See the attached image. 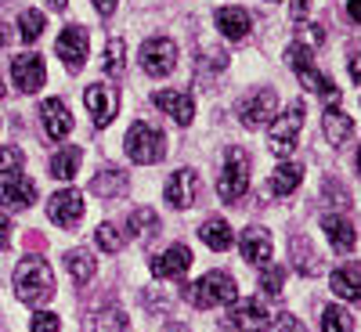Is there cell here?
I'll use <instances>...</instances> for the list:
<instances>
[{"label":"cell","mask_w":361,"mask_h":332,"mask_svg":"<svg viewBox=\"0 0 361 332\" xmlns=\"http://www.w3.org/2000/svg\"><path fill=\"white\" fill-rule=\"evenodd\" d=\"M66 267H69V275H73L76 285H87L90 278L98 275V264H94V257H90L87 250H69L66 253Z\"/></svg>","instance_id":"28"},{"label":"cell","mask_w":361,"mask_h":332,"mask_svg":"<svg viewBox=\"0 0 361 332\" xmlns=\"http://www.w3.org/2000/svg\"><path fill=\"white\" fill-rule=\"evenodd\" d=\"M300 127H304V102H293L282 116L271 119V134H267V148L279 159H289V152L296 148Z\"/></svg>","instance_id":"4"},{"label":"cell","mask_w":361,"mask_h":332,"mask_svg":"<svg viewBox=\"0 0 361 332\" xmlns=\"http://www.w3.org/2000/svg\"><path fill=\"white\" fill-rule=\"evenodd\" d=\"M123 192H127V173L123 170H102L90 180V195H98V199H116Z\"/></svg>","instance_id":"27"},{"label":"cell","mask_w":361,"mask_h":332,"mask_svg":"<svg viewBox=\"0 0 361 332\" xmlns=\"http://www.w3.org/2000/svg\"><path fill=\"white\" fill-rule=\"evenodd\" d=\"M250 188V156H246V148H228V156H224V173L217 180V195L224 202H238L246 195Z\"/></svg>","instance_id":"5"},{"label":"cell","mask_w":361,"mask_h":332,"mask_svg":"<svg viewBox=\"0 0 361 332\" xmlns=\"http://www.w3.org/2000/svg\"><path fill=\"white\" fill-rule=\"evenodd\" d=\"M322 130H325V141L333 148H343L354 137V119L340 105H333V109H325V116H322Z\"/></svg>","instance_id":"19"},{"label":"cell","mask_w":361,"mask_h":332,"mask_svg":"<svg viewBox=\"0 0 361 332\" xmlns=\"http://www.w3.org/2000/svg\"><path fill=\"white\" fill-rule=\"evenodd\" d=\"M15 293H18L22 304H33V307L47 304V300L54 296V271H51V264L40 260V257H25L15 267Z\"/></svg>","instance_id":"1"},{"label":"cell","mask_w":361,"mask_h":332,"mask_svg":"<svg viewBox=\"0 0 361 332\" xmlns=\"http://www.w3.org/2000/svg\"><path fill=\"white\" fill-rule=\"evenodd\" d=\"M206 69H209V73H221V69H228V54H224L221 47H206V58L199 54V76H202Z\"/></svg>","instance_id":"38"},{"label":"cell","mask_w":361,"mask_h":332,"mask_svg":"<svg viewBox=\"0 0 361 332\" xmlns=\"http://www.w3.org/2000/svg\"><path fill=\"white\" fill-rule=\"evenodd\" d=\"M188 267H192V250L180 246V242H173L170 250H163V253L152 260V275H156V278H180Z\"/></svg>","instance_id":"17"},{"label":"cell","mask_w":361,"mask_h":332,"mask_svg":"<svg viewBox=\"0 0 361 332\" xmlns=\"http://www.w3.org/2000/svg\"><path fill=\"white\" fill-rule=\"evenodd\" d=\"M127 325H130V318L119 307H102V311L90 314V328L94 332H123Z\"/></svg>","instance_id":"31"},{"label":"cell","mask_w":361,"mask_h":332,"mask_svg":"<svg viewBox=\"0 0 361 332\" xmlns=\"http://www.w3.org/2000/svg\"><path fill=\"white\" fill-rule=\"evenodd\" d=\"M329 289H333L340 300H350V304H361V267L354 260H347L343 267L333 271L329 278Z\"/></svg>","instance_id":"20"},{"label":"cell","mask_w":361,"mask_h":332,"mask_svg":"<svg viewBox=\"0 0 361 332\" xmlns=\"http://www.w3.org/2000/svg\"><path fill=\"white\" fill-rule=\"evenodd\" d=\"M0 202H4V209H25V206H33L37 202V185L29 177H8V185H4V192H0Z\"/></svg>","instance_id":"23"},{"label":"cell","mask_w":361,"mask_h":332,"mask_svg":"<svg viewBox=\"0 0 361 332\" xmlns=\"http://www.w3.org/2000/svg\"><path fill=\"white\" fill-rule=\"evenodd\" d=\"M127 228L137 238H156L159 235V214H156V209H148V206H137L130 214V221H127Z\"/></svg>","instance_id":"30"},{"label":"cell","mask_w":361,"mask_h":332,"mask_svg":"<svg viewBox=\"0 0 361 332\" xmlns=\"http://www.w3.org/2000/svg\"><path fill=\"white\" fill-rule=\"evenodd\" d=\"M228 325L238 332H264V328H271V311L260 296H250V300L235 296L228 304Z\"/></svg>","instance_id":"8"},{"label":"cell","mask_w":361,"mask_h":332,"mask_svg":"<svg viewBox=\"0 0 361 332\" xmlns=\"http://www.w3.org/2000/svg\"><path fill=\"white\" fill-rule=\"evenodd\" d=\"M127 156L134 159V163H141V166H148V163H159L163 156H166V137H163V130H156V127H148V123H134L130 130H127Z\"/></svg>","instance_id":"6"},{"label":"cell","mask_w":361,"mask_h":332,"mask_svg":"<svg viewBox=\"0 0 361 332\" xmlns=\"http://www.w3.org/2000/svg\"><path fill=\"white\" fill-rule=\"evenodd\" d=\"M235 112H238V119H243L246 130H260V127H267L271 119L279 116V98H275L271 87H260V90H253V94H246L243 102H238Z\"/></svg>","instance_id":"7"},{"label":"cell","mask_w":361,"mask_h":332,"mask_svg":"<svg viewBox=\"0 0 361 332\" xmlns=\"http://www.w3.org/2000/svg\"><path fill=\"white\" fill-rule=\"evenodd\" d=\"M47 217L58 224V228H66V231H76L80 221H83V195L76 188H66V192H54L47 199Z\"/></svg>","instance_id":"11"},{"label":"cell","mask_w":361,"mask_h":332,"mask_svg":"<svg viewBox=\"0 0 361 332\" xmlns=\"http://www.w3.org/2000/svg\"><path fill=\"white\" fill-rule=\"evenodd\" d=\"M300 180H304V166L300 163H282L267 180V195H289V192L300 188Z\"/></svg>","instance_id":"26"},{"label":"cell","mask_w":361,"mask_h":332,"mask_svg":"<svg viewBox=\"0 0 361 332\" xmlns=\"http://www.w3.org/2000/svg\"><path fill=\"white\" fill-rule=\"evenodd\" d=\"M322 231L329 235V242H333L336 253H350V250L357 246L354 224H350L343 214H325V217H322Z\"/></svg>","instance_id":"22"},{"label":"cell","mask_w":361,"mask_h":332,"mask_svg":"<svg viewBox=\"0 0 361 332\" xmlns=\"http://www.w3.org/2000/svg\"><path fill=\"white\" fill-rule=\"evenodd\" d=\"M116 4H119V0H94V8H98V15H105V18H109V15L116 11Z\"/></svg>","instance_id":"43"},{"label":"cell","mask_w":361,"mask_h":332,"mask_svg":"<svg viewBox=\"0 0 361 332\" xmlns=\"http://www.w3.org/2000/svg\"><path fill=\"white\" fill-rule=\"evenodd\" d=\"M80 163H83V148L80 145H62L51 156V177L54 180H73L80 173Z\"/></svg>","instance_id":"25"},{"label":"cell","mask_w":361,"mask_h":332,"mask_svg":"<svg viewBox=\"0 0 361 332\" xmlns=\"http://www.w3.org/2000/svg\"><path fill=\"white\" fill-rule=\"evenodd\" d=\"M152 102H156L166 116H173L180 127H188L192 119H195V102H192V94H185V90H159Z\"/></svg>","instance_id":"21"},{"label":"cell","mask_w":361,"mask_h":332,"mask_svg":"<svg viewBox=\"0 0 361 332\" xmlns=\"http://www.w3.org/2000/svg\"><path fill=\"white\" fill-rule=\"evenodd\" d=\"M275 328H279V332H307V328H304V321H300V318H293V314H282Z\"/></svg>","instance_id":"40"},{"label":"cell","mask_w":361,"mask_h":332,"mask_svg":"<svg viewBox=\"0 0 361 332\" xmlns=\"http://www.w3.org/2000/svg\"><path fill=\"white\" fill-rule=\"evenodd\" d=\"M11 246V221L0 214V250H8Z\"/></svg>","instance_id":"42"},{"label":"cell","mask_w":361,"mask_h":332,"mask_svg":"<svg viewBox=\"0 0 361 332\" xmlns=\"http://www.w3.org/2000/svg\"><path fill=\"white\" fill-rule=\"evenodd\" d=\"M83 105H87L90 123L102 130V127L112 123L116 112H119V94H116V87H109V83H90L83 90Z\"/></svg>","instance_id":"10"},{"label":"cell","mask_w":361,"mask_h":332,"mask_svg":"<svg viewBox=\"0 0 361 332\" xmlns=\"http://www.w3.org/2000/svg\"><path fill=\"white\" fill-rule=\"evenodd\" d=\"M289 267L300 271V275H307V278L322 271V257H318V250L311 246L307 235H293V238H289Z\"/></svg>","instance_id":"18"},{"label":"cell","mask_w":361,"mask_h":332,"mask_svg":"<svg viewBox=\"0 0 361 332\" xmlns=\"http://www.w3.org/2000/svg\"><path fill=\"white\" fill-rule=\"evenodd\" d=\"M4 44H8V25L0 22V47H4Z\"/></svg>","instance_id":"47"},{"label":"cell","mask_w":361,"mask_h":332,"mask_svg":"<svg viewBox=\"0 0 361 332\" xmlns=\"http://www.w3.org/2000/svg\"><path fill=\"white\" fill-rule=\"evenodd\" d=\"M347 18L361 22V0H347Z\"/></svg>","instance_id":"45"},{"label":"cell","mask_w":361,"mask_h":332,"mask_svg":"<svg viewBox=\"0 0 361 332\" xmlns=\"http://www.w3.org/2000/svg\"><path fill=\"white\" fill-rule=\"evenodd\" d=\"M350 80H354V83H361V51L350 58Z\"/></svg>","instance_id":"44"},{"label":"cell","mask_w":361,"mask_h":332,"mask_svg":"<svg viewBox=\"0 0 361 332\" xmlns=\"http://www.w3.org/2000/svg\"><path fill=\"white\" fill-rule=\"evenodd\" d=\"M127 44L123 40H119V37H112L109 44H105V73L109 76H119V73H123V66H127Z\"/></svg>","instance_id":"34"},{"label":"cell","mask_w":361,"mask_h":332,"mask_svg":"<svg viewBox=\"0 0 361 332\" xmlns=\"http://www.w3.org/2000/svg\"><path fill=\"white\" fill-rule=\"evenodd\" d=\"M217 29L228 37V40H246L250 29H253V18L246 8H217Z\"/></svg>","instance_id":"24"},{"label":"cell","mask_w":361,"mask_h":332,"mask_svg":"<svg viewBox=\"0 0 361 332\" xmlns=\"http://www.w3.org/2000/svg\"><path fill=\"white\" fill-rule=\"evenodd\" d=\"M235 296H238L235 278H231V275H224V271H209V275H202L199 282L185 285V300H188L192 307H199V311H209V307H228Z\"/></svg>","instance_id":"2"},{"label":"cell","mask_w":361,"mask_h":332,"mask_svg":"<svg viewBox=\"0 0 361 332\" xmlns=\"http://www.w3.org/2000/svg\"><path fill=\"white\" fill-rule=\"evenodd\" d=\"M87 47H90V37H87V29H83V25H69L66 33L58 37V44H54L58 58L66 62L69 73H80V69H83V62H87Z\"/></svg>","instance_id":"14"},{"label":"cell","mask_w":361,"mask_h":332,"mask_svg":"<svg viewBox=\"0 0 361 332\" xmlns=\"http://www.w3.org/2000/svg\"><path fill=\"white\" fill-rule=\"evenodd\" d=\"M199 192H202V180H199V173L195 170H177V173H170V180H166V202L173 206V209H192L195 202H199Z\"/></svg>","instance_id":"12"},{"label":"cell","mask_w":361,"mask_h":332,"mask_svg":"<svg viewBox=\"0 0 361 332\" xmlns=\"http://www.w3.org/2000/svg\"><path fill=\"white\" fill-rule=\"evenodd\" d=\"M286 62H289V69L296 73V80L300 83H304L307 90H314V94H325V98H340V90L333 87V80H329V76H322L318 73V66H314V58H311V47L307 44H289L286 47Z\"/></svg>","instance_id":"3"},{"label":"cell","mask_w":361,"mask_h":332,"mask_svg":"<svg viewBox=\"0 0 361 332\" xmlns=\"http://www.w3.org/2000/svg\"><path fill=\"white\" fill-rule=\"evenodd\" d=\"M29 332H58V314H51V311H37L33 321H29Z\"/></svg>","instance_id":"39"},{"label":"cell","mask_w":361,"mask_h":332,"mask_svg":"<svg viewBox=\"0 0 361 332\" xmlns=\"http://www.w3.org/2000/svg\"><path fill=\"white\" fill-rule=\"evenodd\" d=\"M166 332H188V328L180 325V321H173V325H166Z\"/></svg>","instance_id":"48"},{"label":"cell","mask_w":361,"mask_h":332,"mask_svg":"<svg viewBox=\"0 0 361 332\" xmlns=\"http://www.w3.org/2000/svg\"><path fill=\"white\" fill-rule=\"evenodd\" d=\"M40 119H44V130L51 141H62L73 134V116H69V105L62 98H47L40 105Z\"/></svg>","instance_id":"15"},{"label":"cell","mask_w":361,"mask_h":332,"mask_svg":"<svg viewBox=\"0 0 361 332\" xmlns=\"http://www.w3.org/2000/svg\"><path fill=\"white\" fill-rule=\"evenodd\" d=\"M47 4H51L54 11H66V4H69V0H47Z\"/></svg>","instance_id":"46"},{"label":"cell","mask_w":361,"mask_h":332,"mask_svg":"<svg viewBox=\"0 0 361 332\" xmlns=\"http://www.w3.org/2000/svg\"><path fill=\"white\" fill-rule=\"evenodd\" d=\"M98 246L105 250V253H119V250H123V235H119V228L116 224H102L98 228Z\"/></svg>","instance_id":"37"},{"label":"cell","mask_w":361,"mask_h":332,"mask_svg":"<svg viewBox=\"0 0 361 332\" xmlns=\"http://www.w3.org/2000/svg\"><path fill=\"white\" fill-rule=\"evenodd\" d=\"M173 66H177V44L170 37H152V40L141 44V69L148 76L163 80V76L173 73Z\"/></svg>","instance_id":"9"},{"label":"cell","mask_w":361,"mask_h":332,"mask_svg":"<svg viewBox=\"0 0 361 332\" xmlns=\"http://www.w3.org/2000/svg\"><path fill=\"white\" fill-rule=\"evenodd\" d=\"M11 80H15V87L22 90V94H37V90L44 87V80H47L44 58H40V54H33V51L18 54L15 62H11Z\"/></svg>","instance_id":"13"},{"label":"cell","mask_w":361,"mask_h":332,"mask_svg":"<svg viewBox=\"0 0 361 332\" xmlns=\"http://www.w3.org/2000/svg\"><path fill=\"white\" fill-rule=\"evenodd\" d=\"M307 11H311V0H289V15H293L296 22H304Z\"/></svg>","instance_id":"41"},{"label":"cell","mask_w":361,"mask_h":332,"mask_svg":"<svg viewBox=\"0 0 361 332\" xmlns=\"http://www.w3.org/2000/svg\"><path fill=\"white\" fill-rule=\"evenodd\" d=\"M40 33H44V15L40 11H22L18 15V37L25 40V44H33V40H40Z\"/></svg>","instance_id":"33"},{"label":"cell","mask_w":361,"mask_h":332,"mask_svg":"<svg viewBox=\"0 0 361 332\" xmlns=\"http://www.w3.org/2000/svg\"><path fill=\"white\" fill-rule=\"evenodd\" d=\"M322 332H354V321L343 307H325L322 311Z\"/></svg>","instance_id":"35"},{"label":"cell","mask_w":361,"mask_h":332,"mask_svg":"<svg viewBox=\"0 0 361 332\" xmlns=\"http://www.w3.org/2000/svg\"><path fill=\"white\" fill-rule=\"evenodd\" d=\"M282 285H286V267L282 264H264L260 267V289L267 296H282Z\"/></svg>","instance_id":"32"},{"label":"cell","mask_w":361,"mask_h":332,"mask_svg":"<svg viewBox=\"0 0 361 332\" xmlns=\"http://www.w3.org/2000/svg\"><path fill=\"white\" fill-rule=\"evenodd\" d=\"M22 163H25L22 148H15V145H0V173H4V177H15V173H22Z\"/></svg>","instance_id":"36"},{"label":"cell","mask_w":361,"mask_h":332,"mask_svg":"<svg viewBox=\"0 0 361 332\" xmlns=\"http://www.w3.org/2000/svg\"><path fill=\"white\" fill-rule=\"evenodd\" d=\"M199 238L209 246V250H217V253H224L228 246H231V228L221 221V217H209V221H202L199 224Z\"/></svg>","instance_id":"29"},{"label":"cell","mask_w":361,"mask_h":332,"mask_svg":"<svg viewBox=\"0 0 361 332\" xmlns=\"http://www.w3.org/2000/svg\"><path fill=\"white\" fill-rule=\"evenodd\" d=\"M4 94H8V90H4V83H0V102H4Z\"/></svg>","instance_id":"49"},{"label":"cell","mask_w":361,"mask_h":332,"mask_svg":"<svg viewBox=\"0 0 361 332\" xmlns=\"http://www.w3.org/2000/svg\"><path fill=\"white\" fill-rule=\"evenodd\" d=\"M357 173H361V148H357Z\"/></svg>","instance_id":"50"},{"label":"cell","mask_w":361,"mask_h":332,"mask_svg":"<svg viewBox=\"0 0 361 332\" xmlns=\"http://www.w3.org/2000/svg\"><path fill=\"white\" fill-rule=\"evenodd\" d=\"M238 250H243V260L264 267V264L271 260V253H275V242H271V231H267V228L253 224V228L243 231V242H238Z\"/></svg>","instance_id":"16"}]
</instances>
